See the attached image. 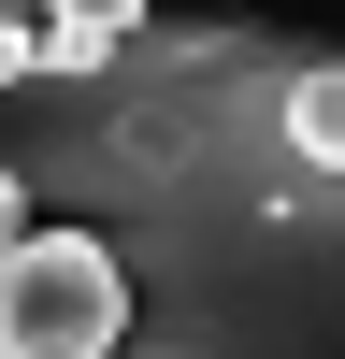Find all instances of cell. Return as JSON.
Segmentation results:
<instances>
[{"label":"cell","instance_id":"2","mask_svg":"<svg viewBox=\"0 0 345 359\" xmlns=\"http://www.w3.org/2000/svg\"><path fill=\"white\" fill-rule=\"evenodd\" d=\"M115 345H130V259L86 216L29 230L0 259V359H115Z\"/></svg>","mask_w":345,"mask_h":359},{"label":"cell","instance_id":"3","mask_svg":"<svg viewBox=\"0 0 345 359\" xmlns=\"http://www.w3.org/2000/svg\"><path fill=\"white\" fill-rule=\"evenodd\" d=\"M29 15H43V72H101L144 29V0H29Z\"/></svg>","mask_w":345,"mask_h":359},{"label":"cell","instance_id":"6","mask_svg":"<svg viewBox=\"0 0 345 359\" xmlns=\"http://www.w3.org/2000/svg\"><path fill=\"white\" fill-rule=\"evenodd\" d=\"M15 245H29V187L0 172V259H15Z\"/></svg>","mask_w":345,"mask_h":359},{"label":"cell","instance_id":"5","mask_svg":"<svg viewBox=\"0 0 345 359\" xmlns=\"http://www.w3.org/2000/svg\"><path fill=\"white\" fill-rule=\"evenodd\" d=\"M43 72V15H15V0H0V86H29Z\"/></svg>","mask_w":345,"mask_h":359},{"label":"cell","instance_id":"4","mask_svg":"<svg viewBox=\"0 0 345 359\" xmlns=\"http://www.w3.org/2000/svg\"><path fill=\"white\" fill-rule=\"evenodd\" d=\"M288 144L345 172V57H331V43H302V57H288Z\"/></svg>","mask_w":345,"mask_h":359},{"label":"cell","instance_id":"1","mask_svg":"<svg viewBox=\"0 0 345 359\" xmlns=\"http://www.w3.org/2000/svg\"><path fill=\"white\" fill-rule=\"evenodd\" d=\"M273 29H130L0 86V172L130 259L115 359H345V172L288 144Z\"/></svg>","mask_w":345,"mask_h":359}]
</instances>
